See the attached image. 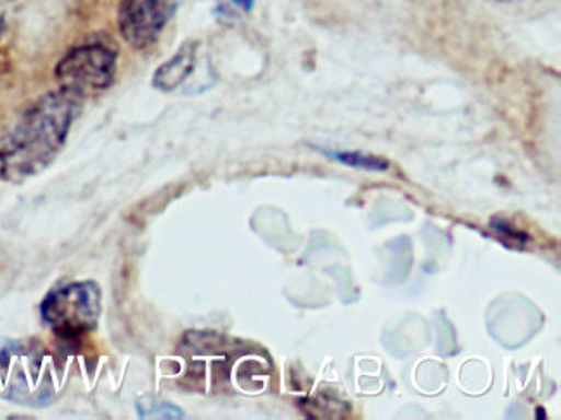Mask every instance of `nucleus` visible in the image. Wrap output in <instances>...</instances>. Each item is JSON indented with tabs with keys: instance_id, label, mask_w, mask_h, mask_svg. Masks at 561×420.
Segmentation results:
<instances>
[{
	"instance_id": "1",
	"label": "nucleus",
	"mask_w": 561,
	"mask_h": 420,
	"mask_svg": "<svg viewBox=\"0 0 561 420\" xmlns=\"http://www.w3.org/2000/svg\"><path fill=\"white\" fill-rule=\"evenodd\" d=\"M82 109V97L59 91L42 95L0 137V182L28 180L42 174L67 144Z\"/></svg>"
},
{
	"instance_id": "2",
	"label": "nucleus",
	"mask_w": 561,
	"mask_h": 420,
	"mask_svg": "<svg viewBox=\"0 0 561 420\" xmlns=\"http://www.w3.org/2000/svg\"><path fill=\"white\" fill-rule=\"evenodd\" d=\"M103 310V293L92 280H77L53 289L41 303V315L65 339L94 332Z\"/></svg>"
},
{
	"instance_id": "3",
	"label": "nucleus",
	"mask_w": 561,
	"mask_h": 420,
	"mask_svg": "<svg viewBox=\"0 0 561 420\" xmlns=\"http://www.w3.org/2000/svg\"><path fill=\"white\" fill-rule=\"evenodd\" d=\"M118 50L112 40L83 42L62 56L54 77L59 89L83 95L98 94L112 88L116 77Z\"/></svg>"
},
{
	"instance_id": "4",
	"label": "nucleus",
	"mask_w": 561,
	"mask_h": 420,
	"mask_svg": "<svg viewBox=\"0 0 561 420\" xmlns=\"http://www.w3.org/2000/svg\"><path fill=\"white\" fill-rule=\"evenodd\" d=\"M175 0H122L118 30L133 49L142 50L157 44L174 14Z\"/></svg>"
},
{
	"instance_id": "5",
	"label": "nucleus",
	"mask_w": 561,
	"mask_h": 420,
	"mask_svg": "<svg viewBox=\"0 0 561 420\" xmlns=\"http://www.w3.org/2000/svg\"><path fill=\"white\" fill-rule=\"evenodd\" d=\"M198 42H186L178 52L158 68L153 77L154 89L161 92H174L190 79L196 67Z\"/></svg>"
},
{
	"instance_id": "6",
	"label": "nucleus",
	"mask_w": 561,
	"mask_h": 420,
	"mask_svg": "<svg viewBox=\"0 0 561 420\" xmlns=\"http://www.w3.org/2000/svg\"><path fill=\"white\" fill-rule=\"evenodd\" d=\"M319 153L352 168L369 170V172H387L390 168V163L383 158L369 156L357 151H330V149L319 148Z\"/></svg>"
},
{
	"instance_id": "7",
	"label": "nucleus",
	"mask_w": 561,
	"mask_h": 420,
	"mask_svg": "<svg viewBox=\"0 0 561 420\" xmlns=\"http://www.w3.org/2000/svg\"><path fill=\"white\" fill-rule=\"evenodd\" d=\"M136 410L140 419H182L184 417L181 408L154 398H142L139 404H136Z\"/></svg>"
},
{
	"instance_id": "8",
	"label": "nucleus",
	"mask_w": 561,
	"mask_h": 420,
	"mask_svg": "<svg viewBox=\"0 0 561 420\" xmlns=\"http://www.w3.org/2000/svg\"><path fill=\"white\" fill-rule=\"evenodd\" d=\"M491 228L494 229L497 234L504 235V237H512L513 243H518L520 246L527 243L528 237L525 232L516 231L515 228H512L510 223L503 222V220H492Z\"/></svg>"
},
{
	"instance_id": "9",
	"label": "nucleus",
	"mask_w": 561,
	"mask_h": 420,
	"mask_svg": "<svg viewBox=\"0 0 561 420\" xmlns=\"http://www.w3.org/2000/svg\"><path fill=\"white\" fill-rule=\"evenodd\" d=\"M255 0H226L220 4V13L224 16L234 18V14L250 13Z\"/></svg>"
},
{
	"instance_id": "10",
	"label": "nucleus",
	"mask_w": 561,
	"mask_h": 420,
	"mask_svg": "<svg viewBox=\"0 0 561 420\" xmlns=\"http://www.w3.org/2000/svg\"><path fill=\"white\" fill-rule=\"evenodd\" d=\"M501 2H520V0H501Z\"/></svg>"
}]
</instances>
